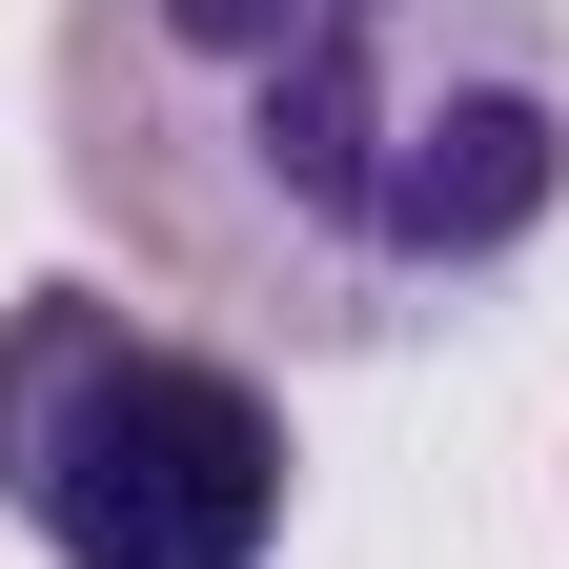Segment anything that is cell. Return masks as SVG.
Returning a JSON list of instances; mask_svg holds the SVG:
<instances>
[{
	"label": "cell",
	"instance_id": "obj_1",
	"mask_svg": "<svg viewBox=\"0 0 569 569\" xmlns=\"http://www.w3.org/2000/svg\"><path fill=\"white\" fill-rule=\"evenodd\" d=\"M41 163L244 367H387L549 244L569 0H61Z\"/></svg>",
	"mask_w": 569,
	"mask_h": 569
},
{
	"label": "cell",
	"instance_id": "obj_2",
	"mask_svg": "<svg viewBox=\"0 0 569 569\" xmlns=\"http://www.w3.org/2000/svg\"><path fill=\"white\" fill-rule=\"evenodd\" d=\"M284 387L224 326L122 306V284H21L0 306V509L61 569H264L284 549Z\"/></svg>",
	"mask_w": 569,
	"mask_h": 569
}]
</instances>
